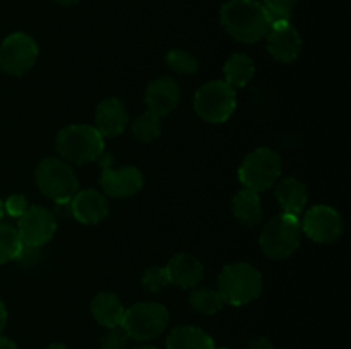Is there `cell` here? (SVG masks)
Returning <instances> with one entry per match:
<instances>
[{
  "label": "cell",
  "instance_id": "1",
  "mask_svg": "<svg viewBox=\"0 0 351 349\" xmlns=\"http://www.w3.org/2000/svg\"><path fill=\"white\" fill-rule=\"evenodd\" d=\"M226 33L242 43L264 40L271 23L263 3L257 0H228L219 10Z\"/></svg>",
  "mask_w": 351,
  "mask_h": 349
},
{
  "label": "cell",
  "instance_id": "2",
  "mask_svg": "<svg viewBox=\"0 0 351 349\" xmlns=\"http://www.w3.org/2000/svg\"><path fill=\"white\" fill-rule=\"evenodd\" d=\"M263 274L247 262H233L223 267L218 276V293L225 305L243 307L263 293Z\"/></svg>",
  "mask_w": 351,
  "mask_h": 349
},
{
  "label": "cell",
  "instance_id": "3",
  "mask_svg": "<svg viewBox=\"0 0 351 349\" xmlns=\"http://www.w3.org/2000/svg\"><path fill=\"white\" fill-rule=\"evenodd\" d=\"M57 153L67 163L86 164L98 161L105 154L103 135L91 125H69L58 132L55 139Z\"/></svg>",
  "mask_w": 351,
  "mask_h": 349
},
{
  "label": "cell",
  "instance_id": "4",
  "mask_svg": "<svg viewBox=\"0 0 351 349\" xmlns=\"http://www.w3.org/2000/svg\"><path fill=\"white\" fill-rule=\"evenodd\" d=\"M34 180L45 197L57 204H69L77 194L79 181L71 164L57 157H47L34 171Z\"/></svg>",
  "mask_w": 351,
  "mask_h": 349
},
{
  "label": "cell",
  "instance_id": "5",
  "mask_svg": "<svg viewBox=\"0 0 351 349\" xmlns=\"http://www.w3.org/2000/svg\"><path fill=\"white\" fill-rule=\"evenodd\" d=\"M302 235L300 218L283 212L264 226L259 238L261 248L273 260L288 259L300 246Z\"/></svg>",
  "mask_w": 351,
  "mask_h": 349
},
{
  "label": "cell",
  "instance_id": "6",
  "mask_svg": "<svg viewBox=\"0 0 351 349\" xmlns=\"http://www.w3.org/2000/svg\"><path fill=\"white\" fill-rule=\"evenodd\" d=\"M168 310L165 305L156 301H143L125 310L120 327L125 331L129 339L146 342L156 339L168 325Z\"/></svg>",
  "mask_w": 351,
  "mask_h": 349
},
{
  "label": "cell",
  "instance_id": "7",
  "mask_svg": "<svg viewBox=\"0 0 351 349\" xmlns=\"http://www.w3.org/2000/svg\"><path fill=\"white\" fill-rule=\"evenodd\" d=\"M281 157L269 147H259L247 154L239 170V180L245 188L254 192H264L273 187L281 177Z\"/></svg>",
  "mask_w": 351,
  "mask_h": 349
},
{
  "label": "cell",
  "instance_id": "8",
  "mask_svg": "<svg viewBox=\"0 0 351 349\" xmlns=\"http://www.w3.org/2000/svg\"><path fill=\"white\" fill-rule=\"evenodd\" d=\"M195 113L209 123H223L237 108V92L225 81H211L197 89L194 96Z\"/></svg>",
  "mask_w": 351,
  "mask_h": 349
},
{
  "label": "cell",
  "instance_id": "9",
  "mask_svg": "<svg viewBox=\"0 0 351 349\" xmlns=\"http://www.w3.org/2000/svg\"><path fill=\"white\" fill-rule=\"evenodd\" d=\"M38 44L29 34L12 33L0 44V68L9 75H24L38 60Z\"/></svg>",
  "mask_w": 351,
  "mask_h": 349
},
{
  "label": "cell",
  "instance_id": "10",
  "mask_svg": "<svg viewBox=\"0 0 351 349\" xmlns=\"http://www.w3.org/2000/svg\"><path fill=\"white\" fill-rule=\"evenodd\" d=\"M300 224L302 233H305L312 242L324 243V245L338 242L345 231V221L341 214L329 205L311 207L304 214Z\"/></svg>",
  "mask_w": 351,
  "mask_h": 349
},
{
  "label": "cell",
  "instance_id": "11",
  "mask_svg": "<svg viewBox=\"0 0 351 349\" xmlns=\"http://www.w3.org/2000/svg\"><path fill=\"white\" fill-rule=\"evenodd\" d=\"M16 229L23 245L41 248L53 238L57 231V219L50 209L33 205L21 216Z\"/></svg>",
  "mask_w": 351,
  "mask_h": 349
},
{
  "label": "cell",
  "instance_id": "12",
  "mask_svg": "<svg viewBox=\"0 0 351 349\" xmlns=\"http://www.w3.org/2000/svg\"><path fill=\"white\" fill-rule=\"evenodd\" d=\"M266 48L271 57L281 64H291L302 53V38L290 21L271 24L266 36Z\"/></svg>",
  "mask_w": 351,
  "mask_h": 349
},
{
  "label": "cell",
  "instance_id": "13",
  "mask_svg": "<svg viewBox=\"0 0 351 349\" xmlns=\"http://www.w3.org/2000/svg\"><path fill=\"white\" fill-rule=\"evenodd\" d=\"M143 173L136 166H106L99 177V185L105 190V194L117 198L132 197L143 188Z\"/></svg>",
  "mask_w": 351,
  "mask_h": 349
},
{
  "label": "cell",
  "instance_id": "14",
  "mask_svg": "<svg viewBox=\"0 0 351 349\" xmlns=\"http://www.w3.org/2000/svg\"><path fill=\"white\" fill-rule=\"evenodd\" d=\"M180 101V86L171 77H158L147 84L146 106L147 112L158 118L170 115Z\"/></svg>",
  "mask_w": 351,
  "mask_h": 349
},
{
  "label": "cell",
  "instance_id": "15",
  "mask_svg": "<svg viewBox=\"0 0 351 349\" xmlns=\"http://www.w3.org/2000/svg\"><path fill=\"white\" fill-rule=\"evenodd\" d=\"M69 205H71L72 216L82 224H98L108 216L110 211L105 195L93 188L77 192Z\"/></svg>",
  "mask_w": 351,
  "mask_h": 349
},
{
  "label": "cell",
  "instance_id": "16",
  "mask_svg": "<svg viewBox=\"0 0 351 349\" xmlns=\"http://www.w3.org/2000/svg\"><path fill=\"white\" fill-rule=\"evenodd\" d=\"M96 125L95 129L101 133L103 137H117L123 133V130L129 125V112L122 99L106 98L96 108Z\"/></svg>",
  "mask_w": 351,
  "mask_h": 349
},
{
  "label": "cell",
  "instance_id": "17",
  "mask_svg": "<svg viewBox=\"0 0 351 349\" xmlns=\"http://www.w3.org/2000/svg\"><path fill=\"white\" fill-rule=\"evenodd\" d=\"M165 269H167L170 284H175L182 289L195 287L204 277V266H202L197 257L191 255V253H177V255H173L168 260Z\"/></svg>",
  "mask_w": 351,
  "mask_h": 349
},
{
  "label": "cell",
  "instance_id": "18",
  "mask_svg": "<svg viewBox=\"0 0 351 349\" xmlns=\"http://www.w3.org/2000/svg\"><path fill=\"white\" fill-rule=\"evenodd\" d=\"M274 194H276L285 214L300 218L308 202V192L304 181H300L298 178H283L281 181H278Z\"/></svg>",
  "mask_w": 351,
  "mask_h": 349
},
{
  "label": "cell",
  "instance_id": "19",
  "mask_svg": "<svg viewBox=\"0 0 351 349\" xmlns=\"http://www.w3.org/2000/svg\"><path fill=\"white\" fill-rule=\"evenodd\" d=\"M123 313H125V308L115 293L101 291L91 300V315L101 327H120Z\"/></svg>",
  "mask_w": 351,
  "mask_h": 349
},
{
  "label": "cell",
  "instance_id": "20",
  "mask_svg": "<svg viewBox=\"0 0 351 349\" xmlns=\"http://www.w3.org/2000/svg\"><path fill=\"white\" fill-rule=\"evenodd\" d=\"M232 212L237 221L245 228H254L263 219V204L259 192L242 188L232 198Z\"/></svg>",
  "mask_w": 351,
  "mask_h": 349
},
{
  "label": "cell",
  "instance_id": "21",
  "mask_svg": "<svg viewBox=\"0 0 351 349\" xmlns=\"http://www.w3.org/2000/svg\"><path fill=\"white\" fill-rule=\"evenodd\" d=\"M168 349H216L215 341L208 332L192 325H178L168 334Z\"/></svg>",
  "mask_w": 351,
  "mask_h": 349
},
{
  "label": "cell",
  "instance_id": "22",
  "mask_svg": "<svg viewBox=\"0 0 351 349\" xmlns=\"http://www.w3.org/2000/svg\"><path fill=\"white\" fill-rule=\"evenodd\" d=\"M223 72H225L226 84L232 86L233 89L243 88V86H247L252 81L256 65H254L252 58L249 55L235 53L226 60Z\"/></svg>",
  "mask_w": 351,
  "mask_h": 349
},
{
  "label": "cell",
  "instance_id": "23",
  "mask_svg": "<svg viewBox=\"0 0 351 349\" xmlns=\"http://www.w3.org/2000/svg\"><path fill=\"white\" fill-rule=\"evenodd\" d=\"M189 303L197 313L202 315H215L225 307L221 294L218 293V289H213V287H195L189 294Z\"/></svg>",
  "mask_w": 351,
  "mask_h": 349
},
{
  "label": "cell",
  "instance_id": "24",
  "mask_svg": "<svg viewBox=\"0 0 351 349\" xmlns=\"http://www.w3.org/2000/svg\"><path fill=\"white\" fill-rule=\"evenodd\" d=\"M132 133L139 142L149 144L156 140L161 133V118L149 112H144L134 120Z\"/></svg>",
  "mask_w": 351,
  "mask_h": 349
},
{
  "label": "cell",
  "instance_id": "25",
  "mask_svg": "<svg viewBox=\"0 0 351 349\" xmlns=\"http://www.w3.org/2000/svg\"><path fill=\"white\" fill-rule=\"evenodd\" d=\"M21 250H23V242L17 235V229L5 222H0V263L17 260Z\"/></svg>",
  "mask_w": 351,
  "mask_h": 349
},
{
  "label": "cell",
  "instance_id": "26",
  "mask_svg": "<svg viewBox=\"0 0 351 349\" xmlns=\"http://www.w3.org/2000/svg\"><path fill=\"white\" fill-rule=\"evenodd\" d=\"M167 65L177 74L191 75L195 74L199 70V62L191 51L180 50V48H175L167 53Z\"/></svg>",
  "mask_w": 351,
  "mask_h": 349
},
{
  "label": "cell",
  "instance_id": "27",
  "mask_svg": "<svg viewBox=\"0 0 351 349\" xmlns=\"http://www.w3.org/2000/svg\"><path fill=\"white\" fill-rule=\"evenodd\" d=\"M141 284H143V287L147 291V293H153V294L160 293V291H163L165 287L170 284L167 269L160 266L147 267V269L143 272V277H141Z\"/></svg>",
  "mask_w": 351,
  "mask_h": 349
},
{
  "label": "cell",
  "instance_id": "28",
  "mask_svg": "<svg viewBox=\"0 0 351 349\" xmlns=\"http://www.w3.org/2000/svg\"><path fill=\"white\" fill-rule=\"evenodd\" d=\"M298 0H263V7L266 10L269 23H283V21H290L291 10L297 5Z\"/></svg>",
  "mask_w": 351,
  "mask_h": 349
},
{
  "label": "cell",
  "instance_id": "29",
  "mask_svg": "<svg viewBox=\"0 0 351 349\" xmlns=\"http://www.w3.org/2000/svg\"><path fill=\"white\" fill-rule=\"evenodd\" d=\"M99 349H129V335L122 327L108 328L99 342Z\"/></svg>",
  "mask_w": 351,
  "mask_h": 349
},
{
  "label": "cell",
  "instance_id": "30",
  "mask_svg": "<svg viewBox=\"0 0 351 349\" xmlns=\"http://www.w3.org/2000/svg\"><path fill=\"white\" fill-rule=\"evenodd\" d=\"M27 209H29V205H27V198L21 194L10 195V197L3 202V212H7L10 218L19 219Z\"/></svg>",
  "mask_w": 351,
  "mask_h": 349
},
{
  "label": "cell",
  "instance_id": "31",
  "mask_svg": "<svg viewBox=\"0 0 351 349\" xmlns=\"http://www.w3.org/2000/svg\"><path fill=\"white\" fill-rule=\"evenodd\" d=\"M249 349H274V346H273V342L269 341V339L257 337V339H254L252 342H250Z\"/></svg>",
  "mask_w": 351,
  "mask_h": 349
},
{
  "label": "cell",
  "instance_id": "32",
  "mask_svg": "<svg viewBox=\"0 0 351 349\" xmlns=\"http://www.w3.org/2000/svg\"><path fill=\"white\" fill-rule=\"evenodd\" d=\"M5 324H7V308L5 305H3V301L0 300V334H2V331L5 328Z\"/></svg>",
  "mask_w": 351,
  "mask_h": 349
},
{
  "label": "cell",
  "instance_id": "33",
  "mask_svg": "<svg viewBox=\"0 0 351 349\" xmlns=\"http://www.w3.org/2000/svg\"><path fill=\"white\" fill-rule=\"evenodd\" d=\"M0 349H19V348L16 346V342H12L10 339L2 337V335H0Z\"/></svg>",
  "mask_w": 351,
  "mask_h": 349
},
{
  "label": "cell",
  "instance_id": "34",
  "mask_svg": "<svg viewBox=\"0 0 351 349\" xmlns=\"http://www.w3.org/2000/svg\"><path fill=\"white\" fill-rule=\"evenodd\" d=\"M45 349H69V348L65 344H62V342H53V344L47 346Z\"/></svg>",
  "mask_w": 351,
  "mask_h": 349
},
{
  "label": "cell",
  "instance_id": "35",
  "mask_svg": "<svg viewBox=\"0 0 351 349\" xmlns=\"http://www.w3.org/2000/svg\"><path fill=\"white\" fill-rule=\"evenodd\" d=\"M55 2H57V3H60V5H65V7H69V5H74V3H77L79 0H55Z\"/></svg>",
  "mask_w": 351,
  "mask_h": 349
},
{
  "label": "cell",
  "instance_id": "36",
  "mask_svg": "<svg viewBox=\"0 0 351 349\" xmlns=\"http://www.w3.org/2000/svg\"><path fill=\"white\" fill-rule=\"evenodd\" d=\"M129 349H158V348H154V346H151V344H137V346H132V348H129Z\"/></svg>",
  "mask_w": 351,
  "mask_h": 349
},
{
  "label": "cell",
  "instance_id": "37",
  "mask_svg": "<svg viewBox=\"0 0 351 349\" xmlns=\"http://www.w3.org/2000/svg\"><path fill=\"white\" fill-rule=\"evenodd\" d=\"M3 214H5V212H3V202H2V201H0V221H2Z\"/></svg>",
  "mask_w": 351,
  "mask_h": 349
},
{
  "label": "cell",
  "instance_id": "38",
  "mask_svg": "<svg viewBox=\"0 0 351 349\" xmlns=\"http://www.w3.org/2000/svg\"><path fill=\"white\" fill-rule=\"evenodd\" d=\"M216 349H226V348H216Z\"/></svg>",
  "mask_w": 351,
  "mask_h": 349
}]
</instances>
